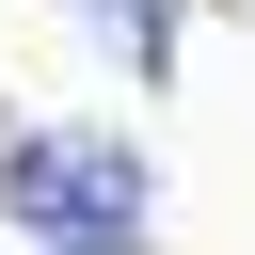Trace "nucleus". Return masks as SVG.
<instances>
[{
  "label": "nucleus",
  "instance_id": "nucleus-1",
  "mask_svg": "<svg viewBox=\"0 0 255 255\" xmlns=\"http://www.w3.org/2000/svg\"><path fill=\"white\" fill-rule=\"evenodd\" d=\"M0 207L32 239H128L143 223V143L128 128H32V143H0Z\"/></svg>",
  "mask_w": 255,
  "mask_h": 255
},
{
  "label": "nucleus",
  "instance_id": "nucleus-2",
  "mask_svg": "<svg viewBox=\"0 0 255 255\" xmlns=\"http://www.w3.org/2000/svg\"><path fill=\"white\" fill-rule=\"evenodd\" d=\"M48 255H128V239H48Z\"/></svg>",
  "mask_w": 255,
  "mask_h": 255
}]
</instances>
